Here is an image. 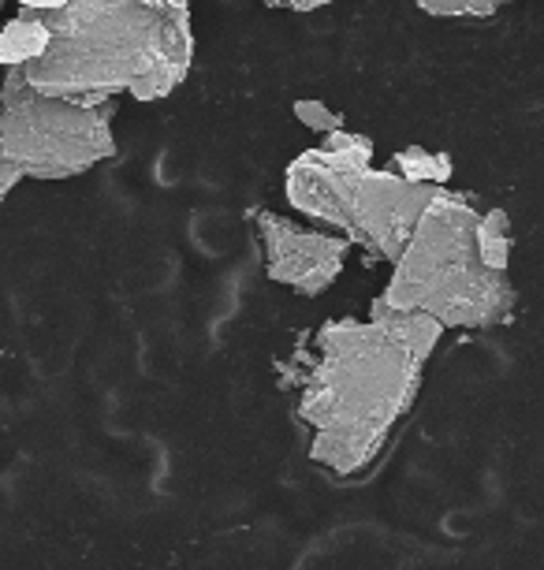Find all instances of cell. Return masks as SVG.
Instances as JSON below:
<instances>
[{"mask_svg":"<svg viewBox=\"0 0 544 570\" xmlns=\"http://www.w3.org/2000/svg\"><path fill=\"white\" fill-rule=\"evenodd\" d=\"M441 336L436 317L384 306L317 328L295 354V417L309 459L336 478L366 473L411 414Z\"/></svg>","mask_w":544,"mask_h":570,"instance_id":"6da1fadb","label":"cell"},{"mask_svg":"<svg viewBox=\"0 0 544 570\" xmlns=\"http://www.w3.org/2000/svg\"><path fill=\"white\" fill-rule=\"evenodd\" d=\"M41 52L23 79L82 101H165L195 60L187 0H63L34 8Z\"/></svg>","mask_w":544,"mask_h":570,"instance_id":"7a4b0ae2","label":"cell"},{"mask_svg":"<svg viewBox=\"0 0 544 570\" xmlns=\"http://www.w3.org/2000/svg\"><path fill=\"white\" fill-rule=\"evenodd\" d=\"M477 224L482 209L441 187L373 306L429 314L444 328H496L511 321L515 287L507 273L485 262Z\"/></svg>","mask_w":544,"mask_h":570,"instance_id":"3957f363","label":"cell"},{"mask_svg":"<svg viewBox=\"0 0 544 570\" xmlns=\"http://www.w3.org/2000/svg\"><path fill=\"white\" fill-rule=\"evenodd\" d=\"M287 202L298 217L322 220L377 262L396 265L436 183H414L396 168H373V142L358 131H333L317 149L287 165Z\"/></svg>","mask_w":544,"mask_h":570,"instance_id":"277c9868","label":"cell"},{"mask_svg":"<svg viewBox=\"0 0 544 570\" xmlns=\"http://www.w3.org/2000/svg\"><path fill=\"white\" fill-rule=\"evenodd\" d=\"M120 101L60 98L19 68L0 82V206L23 179H71L116 154Z\"/></svg>","mask_w":544,"mask_h":570,"instance_id":"5b68a950","label":"cell"},{"mask_svg":"<svg viewBox=\"0 0 544 570\" xmlns=\"http://www.w3.org/2000/svg\"><path fill=\"white\" fill-rule=\"evenodd\" d=\"M254 228L261 239L265 276L280 287H291L298 295H322L336 284L347 265L350 243L347 235L306 228L298 220H287L280 213L254 209Z\"/></svg>","mask_w":544,"mask_h":570,"instance_id":"8992f818","label":"cell"},{"mask_svg":"<svg viewBox=\"0 0 544 570\" xmlns=\"http://www.w3.org/2000/svg\"><path fill=\"white\" fill-rule=\"evenodd\" d=\"M392 168L399 171V176H407L414 183H436V187H447V179H452V157L447 154H429V149L422 146H407L399 149L396 157H392Z\"/></svg>","mask_w":544,"mask_h":570,"instance_id":"52a82bcc","label":"cell"},{"mask_svg":"<svg viewBox=\"0 0 544 570\" xmlns=\"http://www.w3.org/2000/svg\"><path fill=\"white\" fill-rule=\"evenodd\" d=\"M477 235H482V250L485 262L507 273L511 265V217L507 209H482V224H477Z\"/></svg>","mask_w":544,"mask_h":570,"instance_id":"ba28073f","label":"cell"},{"mask_svg":"<svg viewBox=\"0 0 544 570\" xmlns=\"http://www.w3.org/2000/svg\"><path fill=\"white\" fill-rule=\"evenodd\" d=\"M414 4L436 19H488L511 0H414Z\"/></svg>","mask_w":544,"mask_h":570,"instance_id":"9c48e42d","label":"cell"},{"mask_svg":"<svg viewBox=\"0 0 544 570\" xmlns=\"http://www.w3.org/2000/svg\"><path fill=\"white\" fill-rule=\"evenodd\" d=\"M295 120L306 127V131L322 135L328 138L333 131H344V116H339L336 109H328L325 101H295Z\"/></svg>","mask_w":544,"mask_h":570,"instance_id":"30bf717a","label":"cell"},{"mask_svg":"<svg viewBox=\"0 0 544 570\" xmlns=\"http://www.w3.org/2000/svg\"><path fill=\"white\" fill-rule=\"evenodd\" d=\"M258 4H269V8H287V12H317V8L336 4V0H258Z\"/></svg>","mask_w":544,"mask_h":570,"instance_id":"8fae6325","label":"cell"},{"mask_svg":"<svg viewBox=\"0 0 544 570\" xmlns=\"http://www.w3.org/2000/svg\"><path fill=\"white\" fill-rule=\"evenodd\" d=\"M63 0H19V8H57Z\"/></svg>","mask_w":544,"mask_h":570,"instance_id":"7c38bea8","label":"cell"},{"mask_svg":"<svg viewBox=\"0 0 544 570\" xmlns=\"http://www.w3.org/2000/svg\"><path fill=\"white\" fill-rule=\"evenodd\" d=\"M0 16H4V0H0Z\"/></svg>","mask_w":544,"mask_h":570,"instance_id":"4fadbf2b","label":"cell"}]
</instances>
